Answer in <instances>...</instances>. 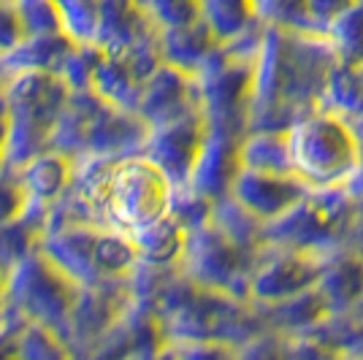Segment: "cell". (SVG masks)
<instances>
[{"instance_id":"1","label":"cell","mask_w":363,"mask_h":360,"mask_svg":"<svg viewBox=\"0 0 363 360\" xmlns=\"http://www.w3.org/2000/svg\"><path fill=\"white\" fill-rule=\"evenodd\" d=\"M90 225L114 227L138 239L174 214V179L152 157L95 163L76 187Z\"/></svg>"},{"instance_id":"2","label":"cell","mask_w":363,"mask_h":360,"mask_svg":"<svg viewBox=\"0 0 363 360\" xmlns=\"http://www.w3.org/2000/svg\"><path fill=\"white\" fill-rule=\"evenodd\" d=\"M293 176L306 187H339L361 171V141L347 122L318 114L288 130Z\"/></svg>"},{"instance_id":"3","label":"cell","mask_w":363,"mask_h":360,"mask_svg":"<svg viewBox=\"0 0 363 360\" xmlns=\"http://www.w3.org/2000/svg\"><path fill=\"white\" fill-rule=\"evenodd\" d=\"M209 138V125L203 117L184 114L179 120L152 128L150 133V157L166 168V174L174 181H190V174L196 168L201 150Z\"/></svg>"},{"instance_id":"4","label":"cell","mask_w":363,"mask_h":360,"mask_svg":"<svg viewBox=\"0 0 363 360\" xmlns=\"http://www.w3.org/2000/svg\"><path fill=\"white\" fill-rule=\"evenodd\" d=\"M301 187L303 184L293 174H272V171H255V168H239L236 179L230 184L239 206L257 217H279L285 211L296 209Z\"/></svg>"},{"instance_id":"5","label":"cell","mask_w":363,"mask_h":360,"mask_svg":"<svg viewBox=\"0 0 363 360\" xmlns=\"http://www.w3.org/2000/svg\"><path fill=\"white\" fill-rule=\"evenodd\" d=\"M22 181L28 184L30 196L35 203H49L74 184L76 179V165L74 157L65 152H38L30 157L22 168H16Z\"/></svg>"},{"instance_id":"6","label":"cell","mask_w":363,"mask_h":360,"mask_svg":"<svg viewBox=\"0 0 363 360\" xmlns=\"http://www.w3.org/2000/svg\"><path fill=\"white\" fill-rule=\"evenodd\" d=\"M255 14V0H201V19L212 30L214 41L236 38Z\"/></svg>"},{"instance_id":"7","label":"cell","mask_w":363,"mask_h":360,"mask_svg":"<svg viewBox=\"0 0 363 360\" xmlns=\"http://www.w3.org/2000/svg\"><path fill=\"white\" fill-rule=\"evenodd\" d=\"M331 44L339 60L350 68L363 65V6L352 3L331 22Z\"/></svg>"},{"instance_id":"8","label":"cell","mask_w":363,"mask_h":360,"mask_svg":"<svg viewBox=\"0 0 363 360\" xmlns=\"http://www.w3.org/2000/svg\"><path fill=\"white\" fill-rule=\"evenodd\" d=\"M309 279H312V269H306L301 260H279L257 274L252 290L260 298H285L290 293L301 290Z\"/></svg>"},{"instance_id":"9","label":"cell","mask_w":363,"mask_h":360,"mask_svg":"<svg viewBox=\"0 0 363 360\" xmlns=\"http://www.w3.org/2000/svg\"><path fill=\"white\" fill-rule=\"evenodd\" d=\"M242 168L293 174L288 154V135H255L242 147Z\"/></svg>"},{"instance_id":"10","label":"cell","mask_w":363,"mask_h":360,"mask_svg":"<svg viewBox=\"0 0 363 360\" xmlns=\"http://www.w3.org/2000/svg\"><path fill=\"white\" fill-rule=\"evenodd\" d=\"M33 203L35 201H33L28 184L19 176V171L14 176H0V225H9V223L28 217Z\"/></svg>"},{"instance_id":"11","label":"cell","mask_w":363,"mask_h":360,"mask_svg":"<svg viewBox=\"0 0 363 360\" xmlns=\"http://www.w3.org/2000/svg\"><path fill=\"white\" fill-rule=\"evenodd\" d=\"M152 16L166 28H184L201 19V0H152Z\"/></svg>"}]
</instances>
